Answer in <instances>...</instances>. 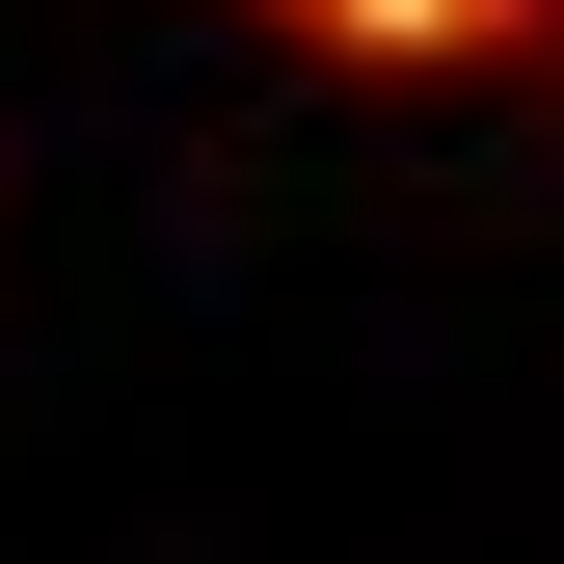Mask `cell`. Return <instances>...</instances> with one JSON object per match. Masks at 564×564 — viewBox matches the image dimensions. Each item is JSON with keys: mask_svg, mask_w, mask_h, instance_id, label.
I'll return each instance as SVG.
<instances>
[{"mask_svg": "<svg viewBox=\"0 0 564 564\" xmlns=\"http://www.w3.org/2000/svg\"><path fill=\"white\" fill-rule=\"evenodd\" d=\"M323 54H564V0H323Z\"/></svg>", "mask_w": 564, "mask_h": 564, "instance_id": "6da1fadb", "label": "cell"}]
</instances>
